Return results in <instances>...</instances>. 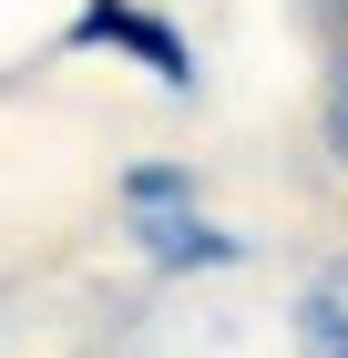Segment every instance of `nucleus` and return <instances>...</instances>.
<instances>
[{
	"label": "nucleus",
	"mask_w": 348,
	"mask_h": 358,
	"mask_svg": "<svg viewBox=\"0 0 348 358\" xmlns=\"http://www.w3.org/2000/svg\"><path fill=\"white\" fill-rule=\"evenodd\" d=\"M113 205H123V236H134V256H144L154 276H215V266H246V236H225V225L205 215V194H195L185 164H123Z\"/></svg>",
	"instance_id": "obj_1"
},
{
	"label": "nucleus",
	"mask_w": 348,
	"mask_h": 358,
	"mask_svg": "<svg viewBox=\"0 0 348 358\" xmlns=\"http://www.w3.org/2000/svg\"><path fill=\"white\" fill-rule=\"evenodd\" d=\"M62 52H123V62H144L164 92H195V41L164 21L154 0H82L72 31H62Z\"/></svg>",
	"instance_id": "obj_2"
},
{
	"label": "nucleus",
	"mask_w": 348,
	"mask_h": 358,
	"mask_svg": "<svg viewBox=\"0 0 348 358\" xmlns=\"http://www.w3.org/2000/svg\"><path fill=\"white\" fill-rule=\"evenodd\" d=\"M297 358H348V256L297 287Z\"/></svg>",
	"instance_id": "obj_3"
},
{
	"label": "nucleus",
	"mask_w": 348,
	"mask_h": 358,
	"mask_svg": "<svg viewBox=\"0 0 348 358\" xmlns=\"http://www.w3.org/2000/svg\"><path fill=\"white\" fill-rule=\"evenodd\" d=\"M328 143L348 154V52H338V83H328Z\"/></svg>",
	"instance_id": "obj_4"
}]
</instances>
